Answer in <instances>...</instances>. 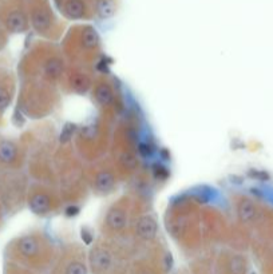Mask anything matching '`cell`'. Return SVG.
Here are the masks:
<instances>
[{"label": "cell", "mask_w": 273, "mask_h": 274, "mask_svg": "<svg viewBox=\"0 0 273 274\" xmlns=\"http://www.w3.org/2000/svg\"><path fill=\"white\" fill-rule=\"evenodd\" d=\"M23 63L26 82L60 87V79L67 62L59 46L52 42L35 44L30 48Z\"/></svg>", "instance_id": "4"}, {"label": "cell", "mask_w": 273, "mask_h": 274, "mask_svg": "<svg viewBox=\"0 0 273 274\" xmlns=\"http://www.w3.org/2000/svg\"><path fill=\"white\" fill-rule=\"evenodd\" d=\"M16 254L24 261L47 265L58 255L59 246L51 234L43 229H36L18 237L14 243Z\"/></svg>", "instance_id": "10"}, {"label": "cell", "mask_w": 273, "mask_h": 274, "mask_svg": "<svg viewBox=\"0 0 273 274\" xmlns=\"http://www.w3.org/2000/svg\"><path fill=\"white\" fill-rule=\"evenodd\" d=\"M6 27L8 31L14 32V34L26 32L28 28L27 15L20 10H12L6 16Z\"/></svg>", "instance_id": "20"}, {"label": "cell", "mask_w": 273, "mask_h": 274, "mask_svg": "<svg viewBox=\"0 0 273 274\" xmlns=\"http://www.w3.org/2000/svg\"><path fill=\"white\" fill-rule=\"evenodd\" d=\"M138 126L131 118L119 120L112 128L108 158L115 167L122 182L135 178L141 170V153L138 146Z\"/></svg>", "instance_id": "3"}, {"label": "cell", "mask_w": 273, "mask_h": 274, "mask_svg": "<svg viewBox=\"0 0 273 274\" xmlns=\"http://www.w3.org/2000/svg\"><path fill=\"white\" fill-rule=\"evenodd\" d=\"M112 123L102 118L76 127L71 145L86 165L99 161L108 155L112 136Z\"/></svg>", "instance_id": "7"}, {"label": "cell", "mask_w": 273, "mask_h": 274, "mask_svg": "<svg viewBox=\"0 0 273 274\" xmlns=\"http://www.w3.org/2000/svg\"><path fill=\"white\" fill-rule=\"evenodd\" d=\"M12 100V90L7 82L0 83V114H4Z\"/></svg>", "instance_id": "23"}, {"label": "cell", "mask_w": 273, "mask_h": 274, "mask_svg": "<svg viewBox=\"0 0 273 274\" xmlns=\"http://www.w3.org/2000/svg\"><path fill=\"white\" fill-rule=\"evenodd\" d=\"M95 76V70L67 63L60 79V91L63 95H88Z\"/></svg>", "instance_id": "16"}, {"label": "cell", "mask_w": 273, "mask_h": 274, "mask_svg": "<svg viewBox=\"0 0 273 274\" xmlns=\"http://www.w3.org/2000/svg\"><path fill=\"white\" fill-rule=\"evenodd\" d=\"M88 95L98 111V116L114 123L123 108L122 94L114 78L108 74H96Z\"/></svg>", "instance_id": "9"}, {"label": "cell", "mask_w": 273, "mask_h": 274, "mask_svg": "<svg viewBox=\"0 0 273 274\" xmlns=\"http://www.w3.org/2000/svg\"><path fill=\"white\" fill-rule=\"evenodd\" d=\"M56 257L59 274H88V253L80 243H64Z\"/></svg>", "instance_id": "17"}, {"label": "cell", "mask_w": 273, "mask_h": 274, "mask_svg": "<svg viewBox=\"0 0 273 274\" xmlns=\"http://www.w3.org/2000/svg\"><path fill=\"white\" fill-rule=\"evenodd\" d=\"M26 202L32 214L40 218H52L66 209L63 198L54 183H34L28 190Z\"/></svg>", "instance_id": "13"}, {"label": "cell", "mask_w": 273, "mask_h": 274, "mask_svg": "<svg viewBox=\"0 0 273 274\" xmlns=\"http://www.w3.org/2000/svg\"><path fill=\"white\" fill-rule=\"evenodd\" d=\"M95 11L100 19H111L116 12L115 0H96Z\"/></svg>", "instance_id": "22"}, {"label": "cell", "mask_w": 273, "mask_h": 274, "mask_svg": "<svg viewBox=\"0 0 273 274\" xmlns=\"http://www.w3.org/2000/svg\"><path fill=\"white\" fill-rule=\"evenodd\" d=\"M60 50L68 64L95 70L103 58L102 40L92 26H78L64 36Z\"/></svg>", "instance_id": "6"}, {"label": "cell", "mask_w": 273, "mask_h": 274, "mask_svg": "<svg viewBox=\"0 0 273 274\" xmlns=\"http://www.w3.org/2000/svg\"><path fill=\"white\" fill-rule=\"evenodd\" d=\"M30 20H31L32 28L50 42L58 40L62 35V30L56 22L55 16L51 10L44 4H36L35 7L32 8Z\"/></svg>", "instance_id": "18"}, {"label": "cell", "mask_w": 273, "mask_h": 274, "mask_svg": "<svg viewBox=\"0 0 273 274\" xmlns=\"http://www.w3.org/2000/svg\"><path fill=\"white\" fill-rule=\"evenodd\" d=\"M19 111L31 119H43L51 116L62 103V91L56 86L24 83Z\"/></svg>", "instance_id": "8"}, {"label": "cell", "mask_w": 273, "mask_h": 274, "mask_svg": "<svg viewBox=\"0 0 273 274\" xmlns=\"http://www.w3.org/2000/svg\"><path fill=\"white\" fill-rule=\"evenodd\" d=\"M54 185L58 187L66 207L80 206L90 194L86 181V163L76 154L71 142L59 143L56 149Z\"/></svg>", "instance_id": "2"}, {"label": "cell", "mask_w": 273, "mask_h": 274, "mask_svg": "<svg viewBox=\"0 0 273 274\" xmlns=\"http://www.w3.org/2000/svg\"><path fill=\"white\" fill-rule=\"evenodd\" d=\"M58 6L68 19L80 20L88 16V7L84 0H63Z\"/></svg>", "instance_id": "19"}, {"label": "cell", "mask_w": 273, "mask_h": 274, "mask_svg": "<svg viewBox=\"0 0 273 274\" xmlns=\"http://www.w3.org/2000/svg\"><path fill=\"white\" fill-rule=\"evenodd\" d=\"M86 181L90 193L96 197H108L114 194L122 183L108 157L86 165Z\"/></svg>", "instance_id": "14"}, {"label": "cell", "mask_w": 273, "mask_h": 274, "mask_svg": "<svg viewBox=\"0 0 273 274\" xmlns=\"http://www.w3.org/2000/svg\"><path fill=\"white\" fill-rule=\"evenodd\" d=\"M204 205L194 197L184 195L172 201L165 211L164 223L170 238L184 249H197L204 243Z\"/></svg>", "instance_id": "1"}, {"label": "cell", "mask_w": 273, "mask_h": 274, "mask_svg": "<svg viewBox=\"0 0 273 274\" xmlns=\"http://www.w3.org/2000/svg\"><path fill=\"white\" fill-rule=\"evenodd\" d=\"M20 159V147L18 143L10 139L0 141V163L3 165H15Z\"/></svg>", "instance_id": "21"}, {"label": "cell", "mask_w": 273, "mask_h": 274, "mask_svg": "<svg viewBox=\"0 0 273 274\" xmlns=\"http://www.w3.org/2000/svg\"><path fill=\"white\" fill-rule=\"evenodd\" d=\"M204 226V243H221L233 239V226L228 217L217 207L204 206L202 213Z\"/></svg>", "instance_id": "15"}, {"label": "cell", "mask_w": 273, "mask_h": 274, "mask_svg": "<svg viewBox=\"0 0 273 274\" xmlns=\"http://www.w3.org/2000/svg\"><path fill=\"white\" fill-rule=\"evenodd\" d=\"M145 201L146 198L136 193L122 194L114 199L100 215L98 223L99 237L128 243L132 221Z\"/></svg>", "instance_id": "5"}, {"label": "cell", "mask_w": 273, "mask_h": 274, "mask_svg": "<svg viewBox=\"0 0 273 274\" xmlns=\"http://www.w3.org/2000/svg\"><path fill=\"white\" fill-rule=\"evenodd\" d=\"M161 231L160 223L157 215L152 209V205L148 199L141 205L135 218L132 221L128 243L131 245L134 251L145 250L149 247L160 245Z\"/></svg>", "instance_id": "12"}, {"label": "cell", "mask_w": 273, "mask_h": 274, "mask_svg": "<svg viewBox=\"0 0 273 274\" xmlns=\"http://www.w3.org/2000/svg\"><path fill=\"white\" fill-rule=\"evenodd\" d=\"M132 251L130 243L110 241L98 235L88 250V266L95 274H112Z\"/></svg>", "instance_id": "11"}]
</instances>
